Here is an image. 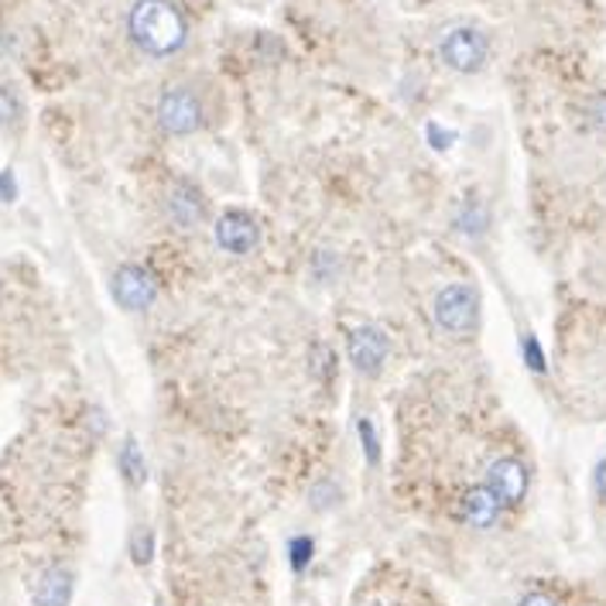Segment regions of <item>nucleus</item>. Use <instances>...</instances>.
Returning a JSON list of instances; mask_svg holds the SVG:
<instances>
[{"label": "nucleus", "instance_id": "1", "mask_svg": "<svg viewBox=\"0 0 606 606\" xmlns=\"http://www.w3.org/2000/svg\"><path fill=\"white\" fill-rule=\"evenodd\" d=\"M127 34L144 55L165 59L185 45L188 21L175 0H137L127 14Z\"/></svg>", "mask_w": 606, "mask_h": 606}, {"label": "nucleus", "instance_id": "2", "mask_svg": "<svg viewBox=\"0 0 606 606\" xmlns=\"http://www.w3.org/2000/svg\"><path fill=\"white\" fill-rule=\"evenodd\" d=\"M435 322L449 336H473L480 326V295L473 285H445L435 295Z\"/></svg>", "mask_w": 606, "mask_h": 606}, {"label": "nucleus", "instance_id": "3", "mask_svg": "<svg viewBox=\"0 0 606 606\" xmlns=\"http://www.w3.org/2000/svg\"><path fill=\"white\" fill-rule=\"evenodd\" d=\"M439 55L442 62L452 69V72H480L486 65V55H490V42H486V34L476 31V28H449L442 34V42H439Z\"/></svg>", "mask_w": 606, "mask_h": 606}, {"label": "nucleus", "instance_id": "4", "mask_svg": "<svg viewBox=\"0 0 606 606\" xmlns=\"http://www.w3.org/2000/svg\"><path fill=\"white\" fill-rule=\"evenodd\" d=\"M158 124L162 131L185 137V134H196L203 127V103L193 90L185 86H172L162 93L158 100Z\"/></svg>", "mask_w": 606, "mask_h": 606}, {"label": "nucleus", "instance_id": "5", "mask_svg": "<svg viewBox=\"0 0 606 606\" xmlns=\"http://www.w3.org/2000/svg\"><path fill=\"white\" fill-rule=\"evenodd\" d=\"M110 288H113V298H117V306L127 312H144L155 306V298H158L155 275L141 268V264H124V268H117Z\"/></svg>", "mask_w": 606, "mask_h": 606}, {"label": "nucleus", "instance_id": "6", "mask_svg": "<svg viewBox=\"0 0 606 606\" xmlns=\"http://www.w3.org/2000/svg\"><path fill=\"white\" fill-rule=\"evenodd\" d=\"M347 350H350V363L360 373L373 377V373L384 370V363L391 357V339L384 329H377V326H357L347 336Z\"/></svg>", "mask_w": 606, "mask_h": 606}, {"label": "nucleus", "instance_id": "7", "mask_svg": "<svg viewBox=\"0 0 606 606\" xmlns=\"http://www.w3.org/2000/svg\"><path fill=\"white\" fill-rule=\"evenodd\" d=\"M257 244H260V226H257V219L247 209L219 213V219H216V247L219 250L234 254V257H244Z\"/></svg>", "mask_w": 606, "mask_h": 606}, {"label": "nucleus", "instance_id": "8", "mask_svg": "<svg viewBox=\"0 0 606 606\" xmlns=\"http://www.w3.org/2000/svg\"><path fill=\"white\" fill-rule=\"evenodd\" d=\"M486 486L501 497L504 507L521 504L524 494H527V470H524V463L514 460V456L494 460V463H490V470H486Z\"/></svg>", "mask_w": 606, "mask_h": 606}, {"label": "nucleus", "instance_id": "9", "mask_svg": "<svg viewBox=\"0 0 606 606\" xmlns=\"http://www.w3.org/2000/svg\"><path fill=\"white\" fill-rule=\"evenodd\" d=\"M501 511H504L501 497L486 483H476V486H470L466 494H463V521L480 527V532L494 527L501 521Z\"/></svg>", "mask_w": 606, "mask_h": 606}, {"label": "nucleus", "instance_id": "10", "mask_svg": "<svg viewBox=\"0 0 606 606\" xmlns=\"http://www.w3.org/2000/svg\"><path fill=\"white\" fill-rule=\"evenodd\" d=\"M168 216L178 230H196V226L206 219V203L193 185L182 182L172 188V196H168Z\"/></svg>", "mask_w": 606, "mask_h": 606}, {"label": "nucleus", "instance_id": "11", "mask_svg": "<svg viewBox=\"0 0 606 606\" xmlns=\"http://www.w3.org/2000/svg\"><path fill=\"white\" fill-rule=\"evenodd\" d=\"M69 596H72V573L62 569V565H52L34 583V606H69Z\"/></svg>", "mask_w": 606, "mask_h": 606}, {"label": "nucleus", "instance_id": "12", "mask_svg": "<svg viewBox=\"0 0 606 606\" xmlns=\"http://www.w3.org/2000/svg\"><path fill=\"white\" fill-rule=\"evenodd\" d=\"M121 470H124V476H127V483H131V486H141V483H144V476H147L144 460H141V449H137V442H134V439H127V442H124V449H121Z\"/></svg>", "mask_w": 606, "mask_h": 606}, {"label": "nucleus", "instance_id": "13", "mask_svg": "<svg viewBox=\"0 0 606 606\" xmlns=\"http://www.w3.org/2000/svg\"><path fill=\"white\" fill-rule=\"evenodd\" d=\"M456 226L463 234H470V237H480L486 226H490V213L483 209V206H476V203H470L463 213H460V219H456Z\"/></svg>", "mask_w": 606, "mask_h": 606}, {"label": "nucleus", "instance_id": "14", "mask_svg": "<svg viewBox=\"0 0 606 606\" xmlns=\"http://www.w3.org/2000/svg\"><path fill=\"white\" fill-rule=\"evenodd\" d=\"M312 552H316L312 538H309V535H298V538L291 542V548H288V555H291V569H295V573H306V569H309V562H312Z\"/></svg>", "mask_w": 606, "mask_h": 606}, {"label": "nucleus", "instance_id": "15", "mask_svg": "<svg viewBox=\"0 0 606 606\" xmlns=\"http://www.w3.org/2000/svg\"><path fill=\"white\" fill-rule=\"evenodd\" d=\"M586 124L593 131H603L606 134V93H596L589 103H586Z\"/></svg>", "mask_w": 606, "mask_h": 606}, {"label": "nucleus", "instance_id": "16", "mask_svg": "<svg viewBox=\"0 0 606 606\" xmlns=\"http://www.w3.org/2000/svg\"><path fill=\"white\" fill-rule=\"evenodd\" d=\"M151 552H155V538H151V532H144V527H141V532L134 535V542H131V555H134L137 565H147Z\"/></svg>", "mask_w": 606, "mask_h": 606}, {"label": "nucleus", "instance_id": "17", "mask_svg": "<svg viewBox=\"0 0 606 606\" xmlns=\"http://www.w3.org/2000/svg\"><path fill=\"white\" fill-rule=\"evenodd\" d=\"M18 113H21L18 96H14L8 86H0V124H14V121H18Z\"/></svg>", "mask_w": 606, "mask_h": 606}, {"label": "nucleus", "instance_id": "18", "mask_svg": "<svg viewBox=\"0 0 606 606\" xmlns=\"http://www.w3.org/2000/svg\"><path fill=\"white\" fill-rule=\"evenodd\" d=\"M524 363L532 367L535 373H545V353H542V347H538V339H535V336H527V339H524Z\"/></svg>", "mask_w": 606, "mask_h": 606}, {"label": "nucleus", "instance_id": "19", "mask_svg": "<svg viewBox=\"0 0 606 606\" xmlns=\"http://www.w3.org/2000/svg\"><path fill=\"white\" fill-rule=\"evenodd\" d=\"M336 501H339V490H336L332 480L316 483V490H312V504H316V507H332Z\"/></svg>", "mask_w": 606, "mask_h": 606}, {"label": "nucleus", "instance_id": "20", "mask_svg": "<svg viewBox=\"0 0 606 606\" xmlns=\"http://www.w3.org/2000/svg\"><path fill=\"white\" fill-rule=\"evenodd\" d=\"M360 439H363V449H367V460L377 463V456H381V449H377V439H373V425L363 419L360 422Z\"/></svg>", "mask_w": 606, "mask_h": 606}, {"label": "nucleus", "instance_id": "21", "mask_svg": "<svg viewBox=\"0 0 606 606\" xmlns=\"http://www.w3.org/2000/svg\"><path fill=\"white\" fill-rule=\"evenodd\" d=\"M429 144L439 147V151H445V147L452 144V134H449L442 124H429Z\"/></svg>", "mask_w": 606, "mask_h": 606}, {"label": "nucleus", "instance_id": "22", "mask_svg": "<svg viewBox=\"0 0 606 606\" xmlns=\"http://www.w3.org/2000/svg\"><path fill=\"white\" fill-rule=\"evenodd\" d=\"M14 175L11 172H0V203H11L14 199Z\"/></svg>", "mask_w": 606, "mask_h": 606}, {"label": "nucleus", "instance_id": "23", "mask_svg": "<svg viewBox=\"0 0 606 606\" xmlns=\"http://www.w3.org/2000/svg\"><path fill=\"white\" fill-rule=\"evenodd\" d=\"M517 606H558V599L548 596V593H527Z\"/></svg>", "mask_w": 606, "mask_h": 606}, {"label": "nucleus", "instance_id": "24", "mask_svg": "<svg viewBox=\"0 0 606 606\" xmlns=\"http://www.w3.org/2000/svg\"><path fill=\"white\" fill-rule=\"evenodd\" d=\"M593 483H596V490L606 497V460H599V466H596V473H593Z\"/></svg>", "mask_w": 606, "mask_h": 606}]
</instances>
